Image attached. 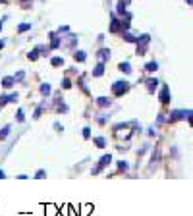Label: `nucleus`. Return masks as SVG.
<instances>
[{
  "label": "nucleus",
  "instance_id": "obj_1",
  "mask_svg": "<svg viewBox=\"0 0 193 216\" xmlns=\"http://www.w3.org/2000/svg\"><path fill=\"white\" fill-rule=\"evenodd\" d=\"M130 89V85H127L126 81H118V83H114L112 85V91H114V95H124V93Z\"/></svg>",
  "mask_w": 193,
  "mask_h": 216
},
{
  "label": "nucleus",
  "instance_id": "obj_2",
  "mask_svg": "<svg viewBox=\"0 0 193 216\" xmlns=\"http://www.w3.org/2000/svg\"><path fill=\"white\" fill-rule=\"evenodd\" d=\"M110 160H112V156H110V154H104V156L101 158V162H99L97 166H95V170H93V174H99V172H101V170L106 166V164H110Z\"/></svg>",
  "mask_w": 193,
  "mask_h": 216
},
{
  "label": "nucleus",
  "instance_id": "obj_3",
  "mask_svg": "<svg viewBox=\"0 0 193 216\" xmlns=\"http://www.w3.org/2000/svg\"><path fill=\"white\" fill-rule=\"evenodd\" d=\"M160 100H162L164 104H166L168 100H170V95H168V87H162V93H160Z\"/></svg>",
  "mask_w": 193,
  "mask_h": 216
},
{
  "label": "nucleus",
  "instance_id": "obj_4",
  "mask_svg": "<svg viewBox=\"0 0 193 216\" xmlns=\"http://www.w3.org/2000/svg\"><path fill=\"white\" fill-rule=\"evenodd\" d=\"M156 83H159L156 79H149V83H147V85H149V91H151V93L156 89Z\"/></svg>",
  "mask_w": 193,
  "mask_h": 216
},
{
  "label": "nucleus",
  "instance_id": "obj_5",
  "mask_svg": "<svg viewBox=\"0 0 193 216\" xmlns=\"http://www.w3.org/2000/svg\"><path fill=\"white\" fill-rule=\"evenodd\" d=\"M118 168H120V172H126L127 168H130V164L124 162V160H120V162H118Z\"/></svg>",
  "mask_w": 193,
  "mask_h": 216
},
{
  "label": "nucleus",
  "instance_id": "obj_6",
  "mask_svg": "<svg viewBox=\"0 0 193 216\" xmlns=\"http://www.w3.org/2000/svg\"><path fill=\"white\" fill-rule=\"evenodd\" d=\"M41 93L42 95H50V85H41Z\"/></svg>",
  "mask_w": 193,
  "mask_h": 216
},
{
  "label": "nucleus",
  "instance_id": "obj_7",
  "mask_svg": "<svg viewBox=\"0 0 193 216\" xmlns=\"http://www.w3.org/2000/svg\"><path fill=\"white\" fill-rule=\"evenodd\" d=\"M95 145H97V147H101V149H103V147L106 145V141H104L103 137H97V139H95Z\"/></svg>",
  "mask_w": 193,
  "mask_h": 216
},
{
  "label": "nucleus",
  "instance_id": "obj_8",
  "mask_svg": "<svg viewBox=\"0 0 193 216\" xmlns=\"http://www.w3.org/2000/svg\"><path fill=\"white\" fill-rule=\"evenodd\" d=\"M8 133H10V126H6L2 131H0V139H6V135H8Z\"/></svg>",
  "mask_w": 193,
  "mask_h": 216
},
{
  "label": "nucleus",
  "instance_id": "obj_9",
  "mask_svg": "<svg viewBox=\"0 0 193 216\" xmlns=\"http://www.w3.org/2000/svg\"><path fill=\"white\" fill-rule=\"evenodd\" d=\"M97 102L101 104V106H110V98H99Z\"/></svg>",
  "mask_w": 193,
  "mask_h": 216
},
{
  "label": "nucleus",
  "instance_id": "obj_10",
  "mask_svg": "<svg viewBox=\"0 0 193 216\" xmlns=\"http://www.w3.org/2000/svg\"><path fill=\"white\" fill-rule=\"evenodd\" d=\"M103 70H104V68H103V64H99V66L95 68V71H93V75H101V74H103Z\"/></svg>",
  "mask_w": 193,
  "mask_h": 216
},
{
  "label": "nucleus",
  "instance_id": "obj_11",
  "mask_svg": "<svg viewBox=\"0 0 193 216\" xmlns=\"http://www.w3.org/2000/svg\"><path fill=\"white\" fill-rule=\"evenodd\" d=\"M27 29H31V25H29V23H21V25L18 27V31H21V33L27 31Z\"/></svg>",
  "mask_w": 193,
  "mask_h": 216
},
{
  "label": "nucleus",
  "instance_id": "obj_12",
  "mask_svg": "<svg viewBox=\"0 0 193 216\" xmlns=\"http://www.w3.org/2000/svg\"><path fill=\"white\" fill-rule=\"evenodd\" d=\"M120 70H122V71H127V74H130V71H131L130 64H120Z\"/></svg>",
  "mask_w": 193,
  "mask_h": 216
},
{
  "label": "nucleus",
  "instance_id": "obj_13",
  "mask_svg": "<svg viewBox=\"0 0 193 216\" xmlns=\"http://www.w3.org/2000/svg\"><path fill=\"white\" fill-rule=\"evenodd\" d=\"M156 68H159V64H156V62H149V64H147V70H151V71L156 70Z\"/></svg>",
  "mask_w": 193,
  "mask_h": 216
},
{
  "label": "nucleus",
  "instance_id": "obj_14",
  "mask_svg": "<svg viewBox=\"0 0 193 216\" xmlns=\"http://www.w3.org/2000/svg\"><path fill=\"white\" fill-rule=\"evenodd\" d=\"M75 60L83 62V60H85V52H75Z\"/></svg>",
  "mask_w": 193,
  "mask_h": 216
},
{
  "label": "nucleus",
  "instance_id": "obj_15",
  "mask_svg": "<svg viewBox=\"0 0 193 216\" xmlns=\"http://www.w3.org/2000/svg\"><path fill=\"white\" fill-rule=\"evenodd\" d=\"M62 64H64L62 58H52V66H62Z\"/></svg>",
  "mask_w": 193,
  "mask_h": 216
},
{
  "label": "nucleus",
  "instance_id": "obj_16",
  "mask_svg": "<svg viewBox=\"0 0 193 216\" xmlns=\"http://www.w3.org/2000/svg\"><path fill=\"white\" fill-rule=\"evenodd\" d=\"M106 56H110V52H108V50H101V54H99V58H101V60H104Z\"/></svg>",
  "mask_w": 193,
  "mask_h": 216
},
{
  "label": "nucleus",
  "instance_id": "obj_17",
  "mask_svg": "<svg viewBox=\"0 0 193 216\" xmlns=\"http://www.w3.org/2000/svg\"><path fill=\"white\" fill-rule=\"evenodd\" d=\"M4 85H6V87H8V85H12V77H6V79H4Z\"/></svg>",
  "mask_w": 193,
  "mask_h": 216
},
{
  "label": "nucleus",
  "instance_id": "obj_18",
  "mask_svg": "<svg viewBox=\"0 0 193 216\" xmlns=\"http://www.w3.org/2000/svg\"><path fill=\"white\" fill-rule=\"evenodd\" d=\"M83 135H85V137H89V135H91V131H89V127H85V129H83Z\"/></svg>",
  "mask_w": 193,
  "mask_h": 216
},
{
  "label": "nucleus",
  "instance_id": "obj_19",
  "mask_svg": "<svg viewBox=\"0 0 193 216\" xmlns=\"http://www.w3.org/2000/svg\"><path fill=\"white\" fill-rule=\"evenodd\" d=\"M4 46V41H0V48H2Z\"/></svg>",
  "mask_w": 193,
  "mask_h": 216
},
{
  "label": "nucleus",
  "instance_id": "obj_20",
  "mask_svg": "<svg viewBox=\"0 0 193 216\" xmlns=\"http://www.w3.org/2000/svg\"><path fill=\"white\" fill-rule=\"evenodd\" d=\"M0 178H4V172L2 170H0Z\"/></svg>",
  "mask_w": 193,
  "mask_h": 216
},
{
  "label": "nucleus",
  "instance_id": "obj_21",
  "mask_svg": "<svg viewBox=\"0 0 193 216\" xmlns=\"http://www.w3.org/2000/svg\"><path fill=\"white\" fill-rule=\"evenodd\" d=\"M2 2H6V0H2Z\"/></svg>",
  "mask_w": 193,
  "mask_h": 216
},
{
  "label": "nucleus",
  "instance_id": "obj_22",
  "mask_svg": "<svg viewBox=\"0 0 193 216\" xmlns=\"http://www.w3.org/2000/svg\"><path fill=\"white\" fill-rule=\"evenodd\" d=\"M0 27H2V25H0Z\"/></svg>",
  "mask_w": 193,
  "mask_h": 216
}]
</instances>
